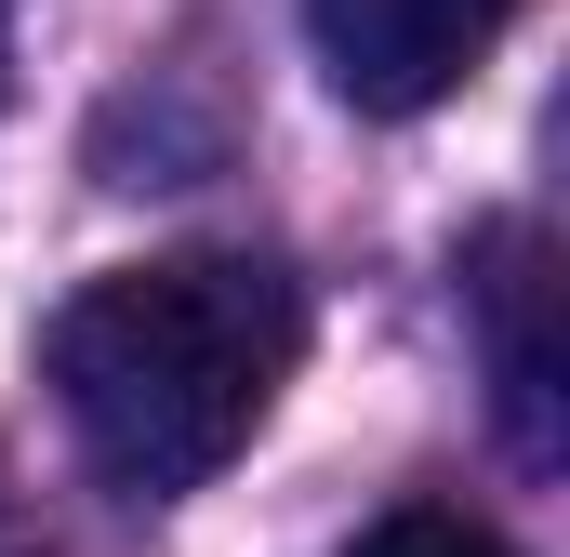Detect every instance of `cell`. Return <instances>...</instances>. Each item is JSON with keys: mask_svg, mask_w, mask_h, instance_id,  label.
<instances>
[{"mask_svg": "<svg viewBox=\"0 0 570 557\" xmlns=\"http://www.w3.org/2000/svg\"><path fill=\"white\" fill-rule=\"evenodd\" d=\"M292 359H305V292L266 253H159L67 292L53 319V399L80 451L146 505L239 465L253 424L279 412Z\"/></svg>", "mask_w": 570, "mask_h": 557, "instance_id": "cell-1", "label": "cell"}, {"mask_svg": "<svg viewBox=\"0 0 570 557\" xmlns=\"http://www.w3.org/2000/svg\"><path fill=\"white\" fill-rule=\"evenodd\" d=\"M518 27V0H305V40L358 120H425L478 80V53Z\"/></svg>", "mask_w": 570, "mask_h": 557, "instance_id": "cell-2", "label": "cell"}, {"mask_svg": "<svg viewBox=\"0 0 570 557\" xmlns=\"http://www.w3.org/2000/svg\"><path fill=\"white\" fill-rule=\"evenodd\" d=\"M464 305H478V345H491V399H504V438L544 465L558 451V345H544V240L531 226H491L464 253Z\"/></svg>", "mask_w": 570, "mask_h": 557, "instance_id": "cell-3", "label": "cell"}, {"mask_svg": "<svg viewBox=\"0 0 570 557\" xmlns=\"http://www.w3.org/2000/svg\"><path fill=\"white\" fill-rule=\"evenodd\" d=\"M345 557H518L491 518H464V505H399V518H372Z\"/></svg>", "mask_w": 570, "mask_h": 557, "instance_id": "cell-4", "label": "cell"}, {"mask_svg": "<svg viewBox=\"0 0 570 557\" xmlns=\"http://www.w3.org/2000/svg\"><path fill=\"white\" fill-rule=\"evenodd\" d=\"M0 94H13V40H0Z\"/></svg>", "mask_w": 570, "mask_h": 557, "instance_id": "cell-5", "label": "cell"}]
</instances>
